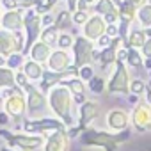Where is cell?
Masks as SVG:
<instances>
[{"label":"cell","instance_id":"obj_1","mask_svg":"<svg viewBox=\"0 0 151 151\" xmlns=\"http://www.w3.org/2000/svg\"><path fill=\"white\" fill-rule=\"evenodd\" d=\"M48 105L50 110L53 112V116L57 119H60L68 130L77 126V110H75V100L73 94L64 87V86H55L48 94Z\"/></svg>","mask_w":151,"mask_h":151},{"label":"cell","instance_id":"obj_2","mask_svg":"<svg viewBox=\"0 0 151 151\" xmlns=\"http://www.w3.org/2000/svg\"><path fill=\"white\" fill-rule=\"evenodd\" d=\"M130 139V130L121 133H112L107 130H96L87 128L80 133V144L86 147H100L103 151H116L119 144L126 142Z\"/></svg>","mask_w":151,"mask_h":151},{"label":"cell","instance_id":"obj_3","mask_svg":"<svg viewBox=\"0 0 151 151\" xmlns=\"http://www.w3.org/2000/svg\"><path fill=\"white\" fill-rule=\"evenodd\" d=\"M0 137H2L9 147L18 149V151H36L45 146V137L43 135H30V133H14L6 128H0Z\"/></svg>","mask_w":151,"mask_h":151},{"label":"cell","instance_id":"obj_4","mask_svg":"<svg viewBox=\"0 0 151 151\" xmlns=\"http://www.w3.org/2000/svg\"><path fill=\"white\" fill-rule=\"evenodd\" d=\"M23 30H25V48H23V55L27 57L30 48L39 41L41 32H43V22H41V14L36 13V9H27L23 14Z\"/></svg>","mask_w":151,"mask_h":151},{"label":"cell","instance_id":"obj_5","mask_svg":"<svg viewBox=\"0 0 151 151\" xmlns=\"http://www.w3.org/2000/svg\"><path fill=\"white\" fill-rule=\"evenodd\" d=\"M73 64L78 69L84 66H93V62L96 60V43L89 41L87 37H84L82 34L75 37L73 43Z\"/></svg>","mask_w":151,"mask_h":151},{"label":"cell","instance_id":"obj_6","mask_svg":"<svg viewBox=\"0 0 151 151\" xmlns=\"http://www.w3.org/2000/svg\"><path fill=\"white\" fill-rule=\"evenodd\" d=\"M25 96H27V116H30V119L46 117L45 114L50 110L48 96L37 86H32V84L25 89Z\"/></svg>","mask_w":151,"mask_h":151},{"label":"cell","instance_id":"obj_7","mask_svg":"<svg viewBox=\"0 0 151 151\" xmlns=\"http://www.w3.org/2000/svg\"><path fill=\"white\" fill-rule=\"evenodd\" d=\"M130 71L128 66L121 60H117L114 64V71H112V77L107 82V89L105 94H130Z\"/></svg>","mask_w":151,"mask_h":151},{"label":"cell","instance_id":"obj_8","mask_svg":"<svg viewBox=\"0 0 151 151\" xmlns=\"http://www.w3.org/2000/svg\"><path fill=\"white\" fill-rule=\"evenodd\" d=\"M22 128L25 133H30V135H50L57 130H68L66 124L57 119V117H41V119H25L22 123Z\"/></svg>","mask_w":151,"mask_h":151},{"label":"cell","instance_id":"obj_9","mask_svg":"<svg viewBox=\"0 0 151 151\" xmlns=\"http://www.w3.org/2000/svg\"><path fill=\"white\" fill-rule=\"evenodd\" d=\"M2 110L11 117V121L14 123H23L25 116H27V96L25 91H22L20 87H14V93L6 98L2 101Z\"/></svg>","mask_w":151,"mask_h":151},{"label":"cell","instance_id":"obj_10","mask_svg":"<svg viewBox=\"0 0 151 151\" xmlns=\"http://www.w3.org/2000/svg\"><path fill=\"white\" fill-rule=\"evenodd\" d=\"M100 110H101V107H100V103H98L96 100H87L84 105H80V109H78V123H77V126L71 128V130H68L69 135H71V139H73V137H77L78 133H82L84 130H87V128L91 126V123L98 119Z\"/></svg>","mask_w":151,"mask_h":151},{"label":"cell","instance_id":"obj_11","mask_svg":"<svg viewBox=\"0 0 151 151\" xmlns=\"http://www.w3.org/2000/svg\"><path fill=\"white\" fill-rule=\"evenodd\" d=\"M130 121H132V126L135 128V132H139V133L151 130V105L146 100H140L130 112Z\"/></svg>","mask_w":151,"mask_h":151},{"label":"cell","instance_id":"obj_12","mask_svg":"<svg viewBox=\"0 0 151 151\" xmlns=\"http://www.w3.org/2000/svg\"><path fill=\"white\" fill-rule=\"evenodd\" d=\"M23 48H25V36H23V32L11 34L7 30L0 29V55L9 57L11 53H16V52L23 53Z\"/></svg>","mask_w":151,"mask_h":151},{"label":"cell","instance_id":"obj_13","mask_svg":"<svg viewBox=\"0 0 151 151\" xmlns=\"http://www.w3.org/2000/svg\"><path fill=\"white\" fill-rule=\"evenodd\" d=\"M105 123H107V128L112 132V133H121V132H126L128 126L132 124L130 121V112L124 110V109H112L107 112L105 116Z\"/></svg>","mask_w":151,"mask_h":151},{"label":"cell","instance_id":"obj_14","mask_svg":"<svg viewBox=\"0 0 151 151\" xmlns=\"http://www.w3.org/2000/svg\"><path fill=\"white\" fill-rule=\"evenodd\" d=\"M71 149V135L68 130H57L45 137L43 151H69Z\"/></svg>","mask_w":151,"mask_h":151},{"label":"cell","instance_id":"obj_15","mask_svg":"<svg viewBox=\"0 0 151 151\" xmlns=\"http://www.w3.org/2000/svg\"><path fill=\"white\" fill-rule=\"evenodd\" d=\"M23 9H16V11H4L2 13V20H0V29L7 30L11 34H18L23 32Z\"/></svg>","mask_w":151,"mask_h":151},{"label":"cell","instance_id":"obj_16","mask_svg":"<svg viewBox=\"0 0 151 151\" xmlns=\"http://www.w3.org/2000/svg\"><path fill=\"white\" fill-rule=\"evenodd\" d=\"M107 34V22L101 18V16H98V14H93L91 18H89V22L82 27V36L84 37H87L89 41H98L101 36H105Z\"/></svg>","mask_w":151,"mask_h":151},{"label":"cell","instance_id":"obj_17","mask_svg":"<svg viewBox=\"0 0 151 151\" xmlns=\"http://www.w3.org/2000/svg\"><path fill=\"white\" fill-rule=\"evenodd\" d=\"M69 66H73V55H69V52H66V50L53 48V52H52V55L46 62V69L55 71V73H62Z\"/></svg>","mask_w":151,"mask_h":151},{"label":"cell","instance_id":"obj_18","mask_svg":"<svg viewBox=\"0 0 151 151\" xmlns=\"http://www.w3.org/2000/svg\"><path fill=\"white\" fill-rule=\"evenodd\" d=\"M114 2L119 11V23L132 25V22H135V18H137V7L130 0H114Z\"/></svg>","mask_w":151,"mask_h":151},{"label":"cell","instance_id":"obj_19","mask_svg":"<svg viewBox=\"0 0 151 151\" xmlns=\"http://www.w3.org/2000/svg\"><path fill=\"white\" fill-rule=\"evenodd\" d=\"M52 52H53V48H52V46H48V45H45V43L37 41V43L30 48V52H29V55H27V57H29L30 60L37 62V64L46 66V62H48V59H50Z\"/></svg>","mask_w":151,"mask_h":151},{"label":"cell","instance_id":"obj_20","mask_svg":"<svg viewBox=\"0 0 151 151\" xmlns=\"http://www.w3.org/2000/svg\"><path fill=\"white\" fill-rule=\"evenodd\" d=\"M146 41H147V34H146L144 29H132L124 48H128V50L130 48L132 50H142V46L146 45Z\"/></svg>","mask_w":151,"mask_h":151},{"label":"cell","instance_id":"obj_21","mask_svg":"<svg viewBox=\"0 0 151 151\" xmlns=\"http://www.w3.org/2000/svg\"><path fill=\"white\" fill-rule=\"evenodd\" d=\"M22 71L27 75V78L30 80V82H41V78H43V75H45V66L43 64H37V62H34V60H27L25 64H23V68H22Z\"/></svg>","mask_w":151,"mask_h":151},{"label":"cell","instance_id":"obj_22","mask_svg":"<svg viewBox=\"0 0 151 151\" xmlns=\"http://www.w3.org/2000/svg\"><path fill=\"white\" fill-rule=\"evenodd\" d=\"M59 86H64L73 96H78V94H86V91H87V84L84 82V80H80L78 77H69V78H66V80H62Z\"/></svg>","mask_w":151,"mask_h":151},{"label":"cell","instance_id":"obj_23","mask_svg":"<svg viewBox=\"0 0 151 151\" xmlns=\"http://www.w3.org/2000/svg\"><path fill=\"white\" fill-rule=\"evenodd\" d=\"M16 87V71L6 68H0V91Z\"/></svg>","mask_w":151,"mask_h":151},{"label":"cell","instance_id":"obj_24","mask_svg":"<svg viewBox=\"0 0 151 151\" xmlns=\"http://www.w3.org/2000/svg\"><path fill=\"white\" fill-rule=\"evenodd\" d=\"M71 23H73V20H71V13H69L68 9H60V11L55 14V25H53V27H55L59 32H64L66 29H69Z\"/></svg>","mask_w":151,"mask_h":151},{"label":"cell","instance_id":"obj_25","mask_svg":"<svg viewBox=\"0 0 151 151\" xmlns=\"http://www.w3.org/2000/svg\"><path fill=\"white\" fill-rule=\"evenodd\" d=\"M137 23H139V29H144V30L151 29V2L137 11Z\"/></svg>","mask_w":151,"mask_h":151},{"label":"cell","instance_id":"obj_26","mask_svg":"<svg viewBox=\"0 0 151 151\" xmlns=\"http://www.w3.org/2000/svg\"><path fill=\"white\" fill-rule=\"evenodd\" d=\"M59 30L52 25V27H46V29H43V32H41V37H39V41L41 43H45V45H48V46H55L57 48V41H59Z\"/></svg>","mask_w":151,"mask_h":151},{"label":"cell","instance_id":"obj_27","mask_svg":"<svg viewBox=\"0 0 151 151\" xmlns=\"http://www.w3.org/2000/svg\"><path fill=\"white\" fill-rule=\"evenodd\" d=\"M126 66L135 68V69H142L144 68V57L140 53V50H128V57H126Z\"/></svg>","mask_w":151,"mask_h":151},{"label":"cell","instance_id":"obj_28","mask_svg":"<svg viewBox=\"0 0 151 151\" xmlns=\"http://www.w3.org/2000/svg\"><path fill=\"white\" fill-rule=\"evenodd\" d=\"M87 87L93 94H105V89H107V82L103 77L100 75H94V77L87 82Z\"/></svg>","mask_w":151,"mask_h":151},{"label":"cell","instance_id":"obj_29","mask_svg":"<svg viewBox=\"0 0 151 151\" xmlns=\"http://www.w3.org/2000/svg\"><path fill=\"white\" fill-rule=\"evenodd\" d=\"M25 62H27V59H25V55H23V53H20V52L11 53V55L7 57V68H9V69H13V71L22 69Z\"/></svg>","mask_w":151,"mask_h":151},{"label":"cell","instance_id":"obj_30","mask_svg":"<svg viewBox=\"0 0 151 151\" xmlns=\"http://www.w3.org/2000/svg\"><path fill=\"white\" fill-rule=\"evenodd\" d=\"M73 43H75V36L69 34V32H60L59 34V41H57V48L59 50H69L73 48Z\"/></svg>","mask_w":151,"mask_h":151},{"label":"cell","instance_id":"obj_31","mask_svg":"<svg viewBox=\"0 0 151 151\" xmlns=\"http://www.w3.org/2000/svg\"><path fill=\"white\" fill-rule=\"evenodd\" d=\"M89 18H91V11H80V9H77V11L71 14L73 23L78 25V27H84V25L89 22Z\"/></svg>","mask_w":151,"mask_h":151},{"label":"cell","instance_id":"obj_32","mask_svg":"<svg viewBox=\"0 0 151 151\" xmlns=\"http://www.w3.org/2000/svg\"><path fill=\"white\" fill-rule=\"evenodd\" d=\"M146 89H147V86H146V82L140 80V78H133V80L130 82V94L142 96V94H146Z\"/></svg>","mask_w":151,"mask_h":151},{"label":"cell","instance_id":"obj_33","mask_svg":"<svg viewBox=\"0 0 151 151\" xmlns=\"http://www.w3.org/2000/svg\"><path fill=\"white\" fill-rule=\"evenodd\" d=\"M94 75H96V73H94V68H93V66H84V68H80V71H78V78L87 84V82L94 77Z\"/></svg>","mask_w":151,"mask_h":151},{"label":"cell","instance_id":"obj_34","mask_svg":"<svg viewBox=\"0 0 151 151\" xmlns=\"http://www.w3.org/2000/svg\"><path fill=\"white\" fill-rule=\"evenodd\" d=\"M30 84H32V82L27 78V75H25L23 71H16V87H20L22 91H25Z\"/></svg>","mask_w":151,"mask_h":151},{"label":"cell","instance_id":"obj_35","mask_svg":"<svg viewBox=\"0 0 151 151\" xmlns=\"http://www.w3.org/2000/svg\"><path fill=\"white\" fill-rule=\"evenodd\" d=\"M41 22H43V29L52 27V25H55V14L53 13H48V14L41 16Z\"/></svg>","mask_w":151,"mask_h":151},{"label":"cell","instance_id":"obj_36","mask_svg":"<svg viewBox=\"0 0 151 151\" xmlns=\"http://www.w3.org/2000/svg\"><path fill=\"white\" fill-rule=\"evenodd\" d=\"M112 41H114V39H112V37H109V36L105 34V36H101V37L96 41V45H98L101 50H105V48H109V46L112 45Z\"/></svg>","mask_w":151,"mask_h":151},{"label":"cell","instance_id":"obj_37","mask_svg":"<svg viewBox=\"0 0 151 151\" xmlns=\"http://www.w3.org/2000/svg\"><path fill=\"white\" fill-rule=\"evenodd\" d=\"M107 36L109 37H119V23H114V25H107Z\"/></svg>","mask_w":151,"mask_h":151},{"label":"cell","instance_id":"obj_38","mask_svg":"<svg viewBox=\"0 0 151 151\" xmlns=\"http://www.w3.org/2000/svg\"><path fill=\"white\" fill-rule=\"evenodd\" d=\"M140 53H142L144 59H149V57H151V37H147V41H146V45L142 46Z\"/></svg>","mask_w":151,"mask_h":151},{"label":"cell","instance_id":"obj_39","mask_svg":"<svg viewBox=\"0 0 151 151\" xmlns=\"http://www.w3.org/2000/svg\"><path fill=\"white\" fill-rule=\"evenodd\" d=\"M66 9L73 14L75 11L78 9V0H66Z\"/></svg>","mask_w":151,"mask_h":151},{"label":"cell","instance_id":"obj_40","mask_svg":"<svg viewBox=\"0 0 151 151\" xmlns=\"http://www.w3.org/2000/svg\"><path fill=\"white\" fill-rule=\"evenodd\" d=\"M9 123H11V117H9L4 110H0V126L4 128V126H7Z\"/></svg>","mask_w":151,"mask_h":151},{"label":"cell","instance_id":"obj_41","mask_svg":"<svg viewBox=\"0 0 151 151\" xmlns=\"http://www.w3.org/2000/svg\"><path fill=\"white\" fill-rule=\"evenodd\" d=\"M126 57H128V48H119V52H117V60H121V62H126Z\"/></svg>","mask_w":151,"mask_h":151},{"label":"cell","instance_id":"obj_42","mask_svg":"<svg viewBox=\"0 0 151 151\" xmlns=\"http://www.w3.org/2000/svg\"><path fill=\"white\" fill-rule=\"evenodd\" d=\"M130 2H132V4L137 7V11H139L140 7H144L146 4H149V0H130Z\"/></svg>","mask_w":151,"mask_h":151},{"label":"cell","instance_id":"obj_43","mask_svg":"<svg viewBox=\"0 0 151 151\" xmlns=\"http://www.w3.org/2000/svg\"><path fill=\"white\" fill-rule=\"evenodd\" d=\"M128 101H130V103L135 107V105L140 101V96H135V94H128Z\"/></svg>","mask_w":151,"mask_h":151},{"label":"cell","instance_id":"obj_44","mask_svg":"<svg viewBox=\"0 0 151 151\" xmlns=\"http://www.w3.org/2000/svg\"><path fill=\"white\" fill-rule=\"evenodd\" d=\"M45 4H46V6H48L52 11H53V9H55V6L59 4V0H45Z\"/></svg>","mask_w":151,"mask_h":151},{"label":"cell","instance_id":"obj_45","mask_svg":"<svg viewBox=\"0 0 151 151\" xmlns=\"http://www.w3.org/2000/svg\"><path fill=\"white\" fill-rule=\"evenodd\" d=\"M144 69H146L147 73L151 71V57H149V59H144Z\"/></svg>","mask_w":151,"mask_h":151},{"label":"cell","instance_id":"obj_46","mask_svg":"<svg viewBox=\"0 0 151 151\" xmlns=\"http://www.w3.org/2000/svg\"><path fill=\"white\" fill-rule=\"evenodd\" d=\"M6 66H7V57L0 55V68H6Z\"/></svg>","mask_w":151,"mask_h":151},{"label":"cell","instance_id":"obj_47","mask_svg":"<svg viewBox=\"0 0 151 151\" xmlns=\"http://www.w3.org/2000/svg\"><path fill=\"white\" fill-rule=\"evenodd\" d=\"M146 101L151 105V89H146Z\"/></svg>","mask_w":151,"mask_h":151},{"label":"cell","instance_id":"obj_48","mask_svg":"<svg viewBox=\"0 0 151 151\" xmlns=\"http://www.w3.org/2000/svg\"><path fill=\"white\" fill-rule=\"evenodd\" d=\"M0 151H18V149H13L9 146H4V147H0Z\"/></svg>","mask_w":151,"mask_h":151},{"label":"cell","instance_id":"obj_49","mask_svg":"<svg viewBox=\"0 0 151 151\" xmlns=\"http://www.w3.org/2000/svg\"><path fill=\"white\" fill-rule=\"evenodd\" d=\"M147 89H151V77H149V82H147Z\"/></svg>","mask_w":151,"mask_h":151},{"label":"cell","instance_id":"obj_50","mask_svg":"<svg viewBox=\"0 0 151 151\" xmlns=\"http://www.w3.org/2000/svg\"><path fill=\"white\" fill-rule=\"evenodd\" d=\"M2 2H4V0H0V6H2Z\"/></svg>","mask_w":151,"mask_h":151},{"label":"cell","instance_id":"obj_51","mask_svg":"<svg viewBox=\"0 0 151 151\" xmlns=\"http://www.w3.org/2000/svg\"><path fill=\"white\" fill-rule=\"evenodd\" d=\"M0 20H2V13H0Z\"/></svg>","mask_w":151,"mask_h":151},{"label":"cell","instance_id":"obj_52","mask_svg":"<svg viewBox=\"0 0 151 151\" xmlns=\"http://www.w3.org/2000/svg\"><path fill=\"white\" fill-rule=\"evenodd\" d=\"M0 103H2V96H0Z\"/></svg>","mask_w":151,"mask_h":151}]
</instances>
